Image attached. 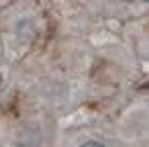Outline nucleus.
I'll return each mask as SVG.
<instances>
[{"label": "nucleus", "mask_w": 149, "mask_h": 147, "mask_svg": "<svg viewBox=\"0 0 149 147\" xmlns=\"http://www.w3.org/2000/svg\"><path fill=\"white\" fill-rule=\"evenodd\" d=\"M0 88H2V78H0Z\"/></svg>", "instance_id": "f03ea898"}, {"label": "nucleus", "mask_w": 149, "mask_h": 147, "mask_svg": "<svg viewBox=\"0 0 149 147\" xmlns=\"http://www.w3.org/2000/svg\"><path fill=\"white\" fill-rule=\"evenodd\" d=\"M82 147H104L102 143H98V141H88V143H84Z\"/></svg>", "instance_id": "f257e3e1"}]
</instances>
